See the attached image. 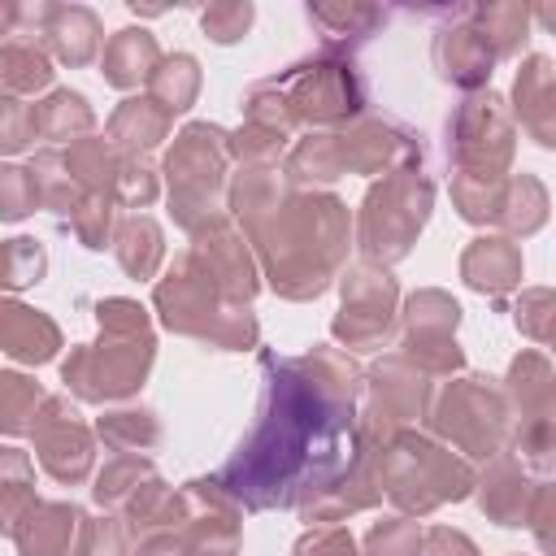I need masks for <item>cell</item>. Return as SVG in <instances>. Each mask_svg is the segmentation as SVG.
I'll use <instances>...</instances> for the list:
<instances>
[{
	"label": "cell",
	"mask_w": 556,
	"mask_h": 556,
	"mask_svg": "<svg viewBox=\"0 0 556 556\" xmlns=\"http://www.w3.org/2000/svg\"><path fill=\"white\" fill-rule=\"evenodd\" d=\"M265 387L252 430L213 473L243 513L300 508L361 452L365 369L352 352L313 343L300 356L261 352Z\"/></svg>",
	"instance_id": "1"
},
{
	"label": "cell",
	"mask_w": 556,
	"mask_h": 556,
	"mask_svg": "<svg viewBox=\"0 0 556 556\" xmlns=\"http://www.w3.org/2000/svg\"><path fill=\"white\" fill-rule=\"evenodd\" d=\"M226 204L278 300L308 304L348 269L356 217L334 191H300L287 182L282 165H239Z\"/></svg>",
	"instance_id": "2"
},
{
	"label": "cell",
	"mask_w": 556,
	"mask_h": 556,
	"mask_svg": "<svg viewBox=\"0 0 556 556\" xmlns=\"http://www.w3.org/2000/svg\"><path fill=\"white\" fill-rule=\"evenodd\" d=\"M152 308L169 334L195 339L213 352H248L261 343V321L252 304H235L191 248H182L174 265L152 282Z\"/></svg>",
	"instance_id": "3"
},
{
	"label": "cell",
	"mask_w": 556,
	"mask_h": 556,
	"mask_svg": "<svg viewBox=\"0 0 556 556\" xmlns=\"http://www.w3.org/2000/svg\"><path fill=\"white\" fill-rule=\"evenodd\" d=\"M378 473L387 500L404 517H430L443 504H460L473 495L478 469L465 460L456 447L434 439L426 426L400 430L382 452H378Z\"/></svg>",
	"instance_id": "4"
},
{
	"label": "cell",
	"mask_w": 556,
	"mask_h": 556,
	"mask_svg": "<svg viewBox=\"0 0 556 556\" xmlns=\"http://www.w3.org/2000/svg\"><path fill=\"white\" fill-rule=\"evenodd\" d=\"M161 178L178 230L195 235L204 222L230 213V130L217 122H187L161 156Z\"/></svg>",
	"instance_id": "5"
},
{
	"label": "cell",
	"mask_w": 556,
	"mask_h": 556,
	"mask_svg": "<svg viewBox=\"0 0 556 556\" xmlns=\"http://www.w3.org/2000/svg\"><path fill=\"white\" fill-rule=\"evenodd\" d=\"M430 213H434V178L426 174V165L374 178L361 195V208H356L361 261H374L387 269L400 265L417 248Z\"/></svg>",
	"instance_id": "6"
},
{
	"label": "cell",
	"mask_w": 556,
	"mask_h": 556,
	"mask_svg": "<svg viewBox=\"0 0 556 556\" xmlns=\"http://www.w3.org/2000/svg\"><path fill=\"white\" fill-rule=\"evenodd\" d=\"M269 83L282 91L295 126H308V130L352 126L369 109L365 70L356 65V52H343V48H317L313 56L274 74Z\"/></svg>",
	"instance_id": "7"
},
{
	"label": "cell",
	"mask_w": 556,
	"mask_h": 556,
	"mask_svg": "<svg viewBox=\"0 0 556 556\" xmlns=\"http://www.w3.org/2000/svg\"><path fill=\"white\" fill-rule=\"evenodd\" d=\"M156 365L152 330H113L100 326L91 343H74L61 356V382L78 404H126L143 391Z\"/></svg>",
	"instance_id": "8"
},
{
	"label": "cell",
	"mask_w": 556,
	"mask_h": 556,
	"mask_svg": "<svg viewBox=\"0 0 556 556\" xmlns=\"http://www.w3.org/2000/svg\"><path fill=\"white\" fill-rule=\"evenodd\" d=\"M426 430L447 447H456L465 460H482V465L495 460L500 452H508V430H513L504 378H491L478 369L447 378L434 391Z\"/></svg>",
	"instance_id": "9"
},
{
	"label": "cell",
	"mask_w": 556,
	"mask_h": 556,
	"mask_svg": "<svg viewBox=\"0 0 556 556\" xmlns=\"http://www.w3.org/2000/svg\"><path fill=\"white\" fill-rule=\"evenodd\" d=\"M508 395V452L539 478H556V365L539 348H521L504 374Z\"/></svg>",
	"instance_id": "10"
},
{
	"label": "cell",
	"mask_w": 556,
	"mask_h": 556,
	"mask_svg": "<svg viewBox=\"0 0 556 556\" xmlns=\"http://www.w3.org/2000/svg\"><path fill=\"white\" fill-rule=\"evenodd\" d=\"M443 156L452 174L508 178L517 156V117L500 91H469L443 122Z\"/></svg>",
	"instance_id": "11"
},
{
	"label": "cell",
	"mask_w": 556,
	"mask_h": 556,
	"mask_svg": "<svg viewBox=\"0 0 556 556\" xmlns=\"http://www.w3.org/2000/svg\"><path fill=\"white\" fill-rule=\"evenodd\" d=\"M434 408V378L421 374L404 352H382L374 365H365V391H361V443L387 447L400 430L426 426Z\"/></svg>",
	"instance_id": "12"
},
{
	"label": "cell",
	"mask_w": 556,
	"mask_h": 556,
	"mask_svg": "<svg viewBox=\"0 0 556 556\" xmlns=\"http://www.w3.org/2000/svg\"><path fill=\"white\" fill-rule=\"evenodd\" d=\"M339 313L330 317V339L343 352H382L400 326V282L387 265L348 261L339 274Z\"/></svg>",
	"instance_id": "13"
},
{
	"label": "cell",
	"mask_w": 556,
	"mask_h": 556,
	"mask_svg": "<svg viewBox=\"0 0 556 556\" xmlns=\"http://www.w3.org/2000/svg\"><path fill=\"white\" fill-rule=\"evenodd\" d=\"M30 443L35 456L43 465V473L61 486H78L91 478L96 469V426L83 421L78 404L70 395H48L35 426H30Z\"/></svg>",
	"instance_id": "14"
},
{
	"label": "cell",
	"mask_w": 556,
	"mask_h": 556,
	"mask_svg": "<svg viewBox=\"0 0 556 556\" xmlns=\"http://www.w3.org/2000/svg\"><path fill=\"white\" fill-rule=\"evenodd\" d=\"M334 135H339V156H343V169L348 174L387 178L395 169L426 165V139H421V130H413V126H404L395 117L365 113L352 126H339Z\"/></svg>",
	"instance_id": "15"
},
{
	"label": "cell",
	"mask_w": 556,
	"mask_h": 556,
	"mask_svg": "<svg viewBox=\"0 0 556 556\" xmlns=\"http://www.w3.org/2000/svg\"><path fill=\"white\" fill-rule=\"evenodd\" d=\"M430 13L443 17V26L430 39V65L439 83L456 87L460 96L486 91L495 74V52L473 26V4H452V9H430Z\"/></svg>",
	"instance_id": "16"
},
{
	"label": "cell",
	"mask_w": 556,
	"mask_h": 556,
	"mask_svg": "<svg viewBox=\"0 0 556 556\" xmlns=\"http://www.w3.org/2000/svg\"><path fill=\"white\" fill-rule=\"evenodd\" d=\"M187 248L195 252V261L213 274V282H217L235 304H252V300L261 295V287H265L261 261H256V252H252L243 226H239L230 213L204 222V226L191 235Z\"/></svg>",
	"instance_id": "17"
},
{
	"label": "cell",
	"mask_w": 556,
	"mask_h": 556,
	"mask_svg": "<svg viewBox=\"0 0 556 556\" xmlns=\"http://www.w3.org/2000/svg\"><path fill=\"white\" fill-rule=\"evenodd\" d=\"M178 534L200 556H239L243 547V508L217 478L182 482V526Z\"/></svg>",
	"instance_id": "18"
},
{
	"label": "cell",
	"mask_w": 556,
	"mask_h": 556,
	"mask_svg": "<svg viewBox=\"0 0 556 556\" xmlns=\"http://www.w3.org/2000/svg\"><path fill=\"white\" fill-rule=\"evenodd\" d=\"M382 473H378V447H365L356 452V460L348 465V473H339L326 491H317L308 504H300V521L308 526H343L348 517L356 513H369L382 504Z\"/></svg>",
	"instance_id": "19"
},
{
	"label": "cell",
	"mask_w": 556,
	"mask_h": 556,
	"mask_svg": "<svg viewBox=\"0 0 556 556\" xmlns=\"http://www.w3.org/2000/svg\"><path fill=\"white\" fill-rule=\"evenodd\" d=\"M534 500H539V482L513 452H500L495 460H486L478 469L473 504L486 521H495L504 530H521V526H530Z\"/></svg>",
	"instance_id": "20"
},
{
	"label": "cell",
	"mask_w": 556,
	"mask_h": 556,
	"mask_svg": "<svg viewBox=\"0 0 556 556\" xmlns=\"http://www.w3.org/2000/svg\"><path fill=\"white\" fill-rule=\"evenodd\" d=\"M460 282L478 295H486L500 313L508 304V295L521 287L526 278V256H521V243L500 235V230H486V235H473L460 252Z\"/></svg>",
	"instance_id": "21"
},
{
	"label": "cell",
	"mask_w": 556,
	"mask_h": 556,
	"mask_svg": "<svg viewBox=\"0 0 556 556\" xmlns=\"http://www.w3.org/2000/svg\"><path fill=\"white\" fill-rule=\"evenodd\" d=\"M513 117L547 152H556V61L547 52H526L513 74Z\"/></svg>",
	"instance_id": "22"
},
{
	"label": "cell",
	"mask_w": 556,
	"mask_h": 556,
	"mask_svg": "<svg viewBox=\"0 0 556 556\" xmlns=\"http://www.w3.org/2000/svg\"><path fill=\"white\" fill-rule=\"evenodd\" d=\"M100 39H104V26H100V13L96 9L43 0V17H39L35 43H43L52 61H61L70 70H83V65H91V61L104 56L100 52Z\"/></svg>",
	"instance_id": "23"
},
{
	"label": "cell",
	"mask_w": 556,
	"mask_h": 556,
	"mask_svg": "<svg viewBox=\"0 0 556 556\" xmlns=\"http://www.w3.org/2000/svg\"><path fill=\"white\" fill-rule=\"evenodd\" d=\"M83 521L87 513L74 500H39L9 539L17 556H78Z\"/></svg>",
	"instance_id": "24"
},
{
	"label": "cell",
	"mask_w": 556,
	"mask_h": 556,
	"mask_svg": "<svg viewBox=\"0 0 556 556\" xmlns=\"http://www.w3.org/2000/svg\"><path fill=\"white\" fill-rule=\"evenodd\" d=\"M61 348H65L61 326L43 308L22 304L17 295L0 304V352L13 365H48L61 356Z\"/></svg>",
	"instance_id": "25"
},
{
	"label": "cell",
	"mask_w": 556,
	"mask_h": 556,
	"mask_svg": "<svg viewBox=\"0 0 556 556\" xmlns=\"http://www.w3.org/2000/svg\"><path fill=\"white\" fill-rule=\"evenodd\" d=\"M161 61H165V52H161V43H156L152 30H143V26H122V30H113L109 43H104L100 74H104L109 87L135 91V87H148V83H152V74H156Z\"/></svg>",
	"instance_id": "26"
},
{
	"label": "cell",
	"mask_w": 556,
	"mask_h": 556,
	"mask_svg": "<svg viewBox=\"0 0 556 556\" xmlns=\"http://www.w3.org/2000/svg\"><path fill=\"white\" fill-rule=\"evenodd\" d=\"M104 135L113 139L117 152H126V156H148L152 148H161V143L174 135V113H165L152 96H126V100L109 113Z\"/></svg>",
	"instance_id": "27"
},
{
	"label": "cell",
	"mask_w": 556,
	"mask_h": 556,
	"mask_svg": "<svg viewBox=\"0 0 556 556\" xmlns=\"http://www.w3.org/2000/svg\"><path fill=\"white\" fill-rule=\"evenodd\" d=\"M304 17L317 26L321 48L352 52L356 43H365L387 22V9L382 4H361V0H313V4H304Z\"/></svg>",
	"instance_id": "28"
},
{
	"label": "cell",
	"mask_w": 556,
	"mask_h": 556,
	"mask_svg": "<svg viewBox=\"0 0 556 556\" xmlns=\"http://www.w3.org/2000/svg\"><path fill=\"white\" fill-rule=\"evenodd\" d=\"M460 304L452 291L443 287H417L404 295L400 304V339L408 343H443V339H456V326H460Z\"/></svg>",
	"instance_id": "29"
},
{
	"label": "cell",
	"mask_w": 556,
	"mask_h": 556,
	"mask_svg": "<svg viewBox=\"0 0 556 556\" xmlns=\"http://www.w3.org/2000/svg\"><path fill=\"white\" fill-rule=\"evenodd\" d=\"M282 174L300 191H330V182H339L348 174L343 156H339V135L334 130H304L291 143V152L282 161Z\"/></svg>",
	"instance_id": "30"
},
{
	"label": "cell",
	"mask_w": 556,
	"mask_h": 556,
	"mask_svg": "<svg viewBox=\"0 0 556 556\" xmlns=\"http://www.w3.org/2000/svg\"><path fill=\"white\" fill-rule=\"evenodd\" d=\"M113 256H117L126 278H135V282L156 278V269L165 261V230H161V222L152 213H126L117 222V235H113Z\"/></svg>",
	"instance_id": "31"
},
{
	"label": "cell",
	"mask_w": 556,
	"mask_h": 556,
	"mask_svg": "<svg viewBox=\"0 0 556 556\" xmlns=\"http://www.w3.org/2000/svg\"><path fill=\"white\" fill-rule=\"evenodd\" d=\"M161 417L143 404H109L100 417H96V439L109 447V452H135V456H148L156 443H161Z\"/></svg>",
	"instance_id": "32"
},
{
	"label": "cell",
	"mask_w": 556,
	"mask_h": 556,
	"mask_svg": "<svg viewBox=\"0 0 556 556\" xmlns=\"http://www.w3.org/2000/svg\"><path fill=\"white\" fill-rule=\"evenodd\" d=\"M35 122H39V139H48L52 148L56 143H74L83 135H96V109L83 91H70V87H52L43 100H35Z\"/></svg>",
	"instance_id": "33"
},
{
	"label": "cell",
	"mask_w": 556,
	"mask_h": 556,
	"mask_svg": "<svg viewBox=\"0 0 556 556\" xmlns=\"http://www.w3.org/2000/svg\"><path fill=\"white\" fill-rule=\"evenodd\" d=\"M122 521L130 526V539L139 543L143 534L156 530H178L182 526V486H169L161 473H152L122 508Z\"/></svg>",
	"instance_id": "34"
},
{
	"label": "cell",
	"mask_w": 556,
	"mask_h": 556,
	"mask_svg": "<svg viewBox=\"0 0 556 556\" xmlns=\"http://www.w3.org/2000/svg\"><path fill=\"white\" fill-rule=\"evenodd\" d=\"M547 213H552V195L543 187V178L534 174H513L508 178V191H504V208H500V222L495 230L508 235V239H530L547 226Z\"/></svg>",
	"instance_id": "35"
},
{
	"label": "cell",
	"mask_w": 556,
	"mask_h": 556,
	"mask_svg": "<svg viewBox=\"0 0 556 556\" xmlns=\"http://www.w3.org/2000/svg\"><path fill=\"white\" fill-rule=\"evenodd\" d=\"M530 22H534V9L521 4V0H495V4H473V26L482 30V39L491 43L495 61H508V56H521L526 39H530Z\"/></svg>",
	"instance_id": "36"
},
{
	"label": "cell",
	"mask_w": 556,
	"mask_h": 556,
	"mask_svg": "<svg viewBox=\"0 0 556 556\" xmlns=\"http://www.w3.org/2000/svg\"><path fill=\"white\" fill-rule=\"evenodd\" d=\"M52 56L43 43L35 39H4L0 48V87L4 96H35V91H48L52 87Z\"/></svg>",
	"instance_id": "37"
},
{
	"label": "cell",
	"mask_w": 556,
	"mask_h": 556,
	"mask_svg": "<svg viewBox=\"0 0 556 556\" xmlns=\"http://www.w3.org/2000/svg\"><path fill=\"white\" fill-rule=\"evenodd\" d=\"M65 165H70L74 182H78L87 195H91V191L113 195L117 169H122V152L113 148L109 135H83V139H74V143L65 148Z\"/></svg>",
	"instance_id": "38"
},
{
	"label": "cell",
	"mask_w": 556,
	"mask_h": 556,
	"mask_svg": "<svg viewBox=\"0 0 556 556\" xmlns=\"http://www.w3.org/2000/svg\"><path fill=\"white\" fill-rule=\"evenodd\" d=\"M156 473L152 456H135V452H117L109 456L100 469H96V482H91V500L100 513H122L126 500Z\"/></svg>",
	"instance_id": "39"
},
{
	"label": "cell",
	"mask_w": 556,
	"mask_h": 556,
	"mask_svg": "<svg viewBox=\"0 0 556 556\" xmlns=\"http://www.w3.org/2000/svg\"><path fill=\"white\" fill-rule=\"evenodd\" d=\"M39 504L35 495V465L22 447H4L0 452V530L13 534L22 526V517Z\"/></svg>",
	"instance_id": "40"
},
{
	"label": "cell",
	"mask_w": 556,
	"mask_h": 556,
	"mask_svg": "<svg viewBox=\"0 0 556 556\" xmlns=\"http://www.w3.org/2000/svg\"><path fill=\"white\" fill-rule=\"evenodd\" d=\"M200 83H204V74H200V61L191 52H165V61L156 65V74L148 83V96L165 113L178 117V113H187L200 100Z\"/></svg>",
	"instance_id": "41"
},
{
	"label": "cell",
	"mask_w": 556,
	"mask_h": 556,
	"mask_svg": "<svg viewBox=\"0 0 556 556\" xmlns=\"http://www.w3.org/2000/svg\"><path fill=\"white\" fill-rule=\"evenodd\" d=\"M30 174H35V182H39V200H43V208H52L61 222L83 204V187L74 182V174H70V165H65V148H39L35 156H30Z\"/></svg>",
	"instance_id": "42"
},
{
	"label": "cell",
	"mask_w": 556,
	"mask_h": 556,
	"mask_svg": "<svg viewBox=\"0 0 556 556\" xmlns=\"http://www.w3.org/2000/svg\"><path fill=\"white\" fill-rule=\"evenodd\" d=\"M513 178V174H508ZM508 178H469V174H452V208L460 222L469 226H495L500 208H504V191Z\"/></svg>",
	"instance_id": "43"
},
{
	"label": "cell",
	"mask_w": 556,
	"mask_h": 556,
	"mask_svg": "<svg viewBox=\"0 0 556 556\" xmlns=\"http://www.w3.org/2000/svg\"><path fill=\"white\" fill-rule=\"evenodd\" d=\"M43 400H48V391H43L35 378H26V374H17V369H4V374H0V430H4L9 439L30 434V426H35V417H39Z\"/></svg>",
	"instance_id": "44"
},
{
	"label": "cell",
	"mask_w": 556,
	"mask_h": 556,
	"mask_svg": "<svg viewBox=\"0 0 556 556\" xmlns=\"http://www.w3.org/2000/svg\"><path fill=\"white\" fill-rule=\"evenodd\" d=\"M117 200L113 195H100V191H91V195H83V204L65 217V226H70V235L87 248V252H104V248H113V235H117Z\"/></svg>",
	"instance_id": "45"
},
{
	"label": "cell",
	"mask_w": 556,
	"mask_h": 556,
	"mask_svg": "<svg viewBox=\"0 0 556 556\" xmlns=\"http://www.w3.org/2000/svg\"><path fill=\"white\" fill-rule=\"evenodd\" d=\"M361 556H426V530L417 526V517L387 513L365 530Z\"/></svg>",
	"instance_id": "46"
},
{
	"label": "cell",
	"mask_w": 556,
	"mask_h": 556,
	"mask_svg": "<svg viewBox=\"0 0 556 556\" xmlns=\"http://www.w3.org/2000/svg\"><path fill=\"white\" fill-rule=\"evenodd\" d=\"M43 274H48V248H43L39 239H30V235H13V239H4V252H0V278H4L9 295H17V291L43 282Z\"/></svg>",
	"instance_id": "47"
},
{
	"label": "cell",
	"mask_w": 556,
	"mask_h": 556,
	"mask_svg": "<svg viewBox=\"0 0 556 556\" xmlns=\"http://www.w3.org/2000/svg\"><path fill=\"white\" fill-rule=\"evenodd\" d=\"M513 326L530 343H552L556 334V287H521L513 300Z\"/></svg>",
	"instance_id": "48"
},
{
	"label": "cell",
	"mask_w": 556,
	"mask_h": 556,
	"mask_svg": "<svg viewBox=\"0 0 556 556\" xmlns=\"http://www.w3.org/2000/svg\"><path fill=\"white\" fill-rule=\"evenodd\" d=\"M295 139L278 135V130H265L256 122H239L230 130V161L235 165H282L287 152H291Z\"/></svg>",
	"instance_id": "49"
},
{
	"label": "cell",
	"mask_w": 556,
	"mask_h": 556,
	"mask_svg": "<svg viewBox=\"0 0 556 556\" xmlns=\"http://www.w3.org/2000/svg\"><path fill=\"white\" fill-rule=\"evenodd\" d=\"M239 109H243V122H256V126H265V130H278V135H287V139H300V135H295L300 126H295V117H291V109H287L282 91H278L269 78L252 83V87L243 91Z\"/></svg>",
	"instance_id": "50"
},
{
	"label": "cell",
	"mask_w": 556,
	"mask_h": 556,
	"mask_svg": "<svg viewBox=\"0 0 556 556\" xmlns=\"http://www.w3.org/2000/svg\"><path fill=\"white\" fill-rule=\"evenodd\" d=\"M161 195V169L148 161V156H126L122 152V169H117V187H113V200L122 208H148L156 204Z\"/></svg>",
	"instance_id": "51"
},
{
	"label": "cell",
	"mask_w": 556,
	"mask_h": 556,
	"mask_svg": "<svg viewBox=\"0 0 556 556\" xmlns=\"http://www.w3.org/2000/svg\"><path fill=\"white\" fill-rule=\"evenodd\" d=\"M78 556H135V539H130V526L122 521V513L87 517L83 534H78Z\"/></svg>",
	"instance_id": "52"
},
{
	"label": "cell",
	"mask_w": 556,
	"mask_h": 556,
	"mask_svg": "<svg viewBox=\"0 0 556 556\" xmlns=\"http://www.w3.org/2000/svg\"><path fill=\"white\" fill-rule=\"evenodd\" d=\"M252 22H256V4H252V0H217V4L200 9V30H204V39H213V43H222V48L239 43V39L252 30Z\"/></svg>",
	"instance_id": "53"
},
{
	"label": "cell",
	"mask_w": 556,
	"mask_h": 556,
	"mask_svg": "<svg viewBox=\"0 0 556 556\" xmlns=\"http://www.w3.org/2000/svg\"><path fill=\"white\" fill-rule=\"evenodd\" d=\"M35 208H43V200H39V182H35L30 165L4 161L0 165V217L4 222H22Z\"/></svg>",
	"instance_id": "54"
},
{
	"label": "cell",
	"mask_w": 556,
	"mask_h": 556,
	"mask_svg": "<svg viewBox=\"0 0 556 556\" xmlns=\"http://www.w3.org/2000/svg\"><path fill=\"white\" fill-rule=\"evenodd\" d=\"M39 139V122H35V104H26L22 96H4L0 100V152L17 156Z\"/></svg>",
	"instance_id": "55"
},
{
	"label": "cell",
	"mask_w": 556,
	"mask_h": 556,
	"mask_svg": "<svg viewBox=\"0 0 556 556\" xmlns=\"http://www.w3.org/2000/svg\"><path fill=\"white\" fill-rule=\"evenodd\" d=\"M291 556H361V543L352 539L348 526H308L295 539Z\"/></svg>",
	"instance_id": "56"
},
{
	"label": "cell",
	"mask_w": 556,
	"mask_h": 556,
	"mask_svg": "<svg viewBox=\"0 0 556 556\" xmlns=\"http://www.w3.org/2000/svg\"><path fill=\"white\" fill-rule=\"evenodd\" d=\"M530 534H534L543 556H556V478L539 482V500H534V513H530Z\"/></svg>",
	"instance_id": "57"
},
{
	"label": "cell",
	"mask_w": 556,
	"mask_h": 556,
	"mask_svg": "<svg viewBox=\"0 0 556 556\" xmlns=\"http://www.w3.org/2000/svg\"><path fill=\"white\" fill-rule=\"evenodd\" d=\"M426 556H482V547L456 526H430L426 530Z\"/></svg>",
	"instance_id": "58"
},
{
	"label": "cell",
	"mask_w": 556,
	"mask_h": 556,
	"mask_svg": "<svg viewBox=\"0 0 556 556\" xmlns=\"http://www.w3.org/2000/svg\"><path fill=\"white\" fill-rule=\"evenodd\" d=\"M135 556H195V552L178 530H156L135 543Z\"/></svg>",
	"instance_id": "59"
},
{
	"label": "cell",
	"mask_w": 556,
	"mask_h": 556,
	"mask_svg": "<svg viewBox=\"0 0 556 556\" xmlns=\"http://www.w3.org/2000/svg\"><path fill=\"white\" fill-rule=\"evenodd\" d=\"M534 22H539L547 35H556V0H547V4H534Z\"/></svg>",
	"instance_id": "60"
},
{
	"label": "cell",
	"mask_w": 556,
	"mask_h": 556,
	"mask_svg": "<svg viewBox=\"0 0 556 556\" xmlns=\"http://www.w3.org/2000/svg\"><path fill=\"white\" fill-rule=\"evenodd\" d=\"M547 352H552V356H556V334H552V343H547Z\"/></svg>",
	"instance_id": "61"
},
{
	"label": "cell",
	"mask_w": 556,
	"mask_h": 556,
	"mask_svg": "<svg viewBox=\"0 0 556 556\" xmlns=\"http://www.w3.org/2000/svg\"><path fill=\"white\" fill-rule=\"evenodd\" d=\"M508 556H521V552H508Z\"/></svg>",
	"instance_id": "62"
},
{
	"label": "cell",
	"mask_w": 556,
	"mask_h": 556,
	"mask_svg": "<svg viewBox=\"0 0 556 556\" xmlns=\"http://www.w3.org/2000/svg\"><path fill=\"white\" fill-rule=\"evenodd\" d=\"M195 556H200V552H195Z\"/></svg>",
	"instance_id": "63"
}]
</instances>
